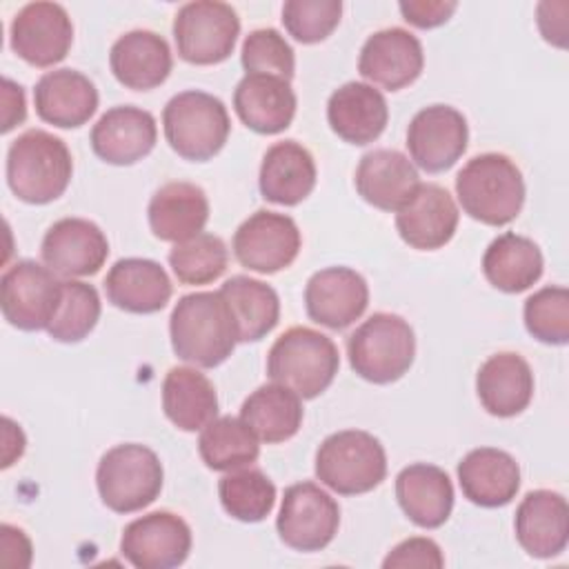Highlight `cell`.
Returning <instances> with one entry per match:
<instances>
[{"label": "cell", "instance_id": "cell-1", "mask_svg": "<svg viewBox=\"0 0 569 569\" xmlns=\"http://www.w3.org/2000/svg\"><path fill=\"white\" fill-rule=\"evenodd\" d=\"M173 353L202 369L222 365L238 342L233 313L220 291L182 296L169 318Z\"/></svg>", "mask_w": 569, "mask_h": 569}, {"label": "cell", "instance_id": "cell-2", "mask_svg": "<svg viewBox=\"0 0 569 569\" xmlns=\"http://www.w3.org/2000/svg\"><path fill=\"white\" fill-rule=\"evenodd\" d=\"M71 173L73 160L69 147L44 129L20 133L7 151V184L22 202H53L67 191Z\"/></svg>", "mask_w": 569, "mask_h": 569}, {"label": "cell", "instance_id": "cell-3", "mask_svg": "<svg viewBox=\"0 0 569 569\" xmlns=\"http://www.w3.org/2000/svg\"><path fill=\"white\" fill-rule=\"evenodd\" d=\"M456 196L467 216L489 227H502L516 220L525 204V180L509 156L480 153L458 171Z\"/></svg>", "mask_w": 569, "mask_h": 569}, {"label": "cell", "instance_id": "cell-4", "mask_svg": "<svg viewBox=\"0 0 569 569\" xmlns=\"http://www.w3.org/2000/svg\"><path fill=\"white\" fill-rule=\"evenodd\" d=\"M340 367L336 342L311 329L291 327L276 338L267 353V373L273 382L284 385L302 400L327 391Z\"/></svg>", "mask_w": 569, "mask_h": 569}, {"label": "cell", "instance_id": "cell-5", "mask_svg": "<svg viewBox=\"0 0 569 569\" xmlns=\"http://www.w3.org/2000/svg\"><path fill=\"white\" fill-rule=\"evenodd\" d=\"M347 356L362 380L373 385L396 382L413 365V329L402 316L378 311L349 336Z\"/></svg>", "mask_w": 569, "mask_h": 569}, {"label": "cell", "instance_id": "cell-6", "mask_svg": "<svg viewBox=\"0 0 569 569\" xmlns=\"http://www.w3.org/2000/svg\"><path fill=\"white\" fill-rule=\"evenodd\" d=\"M169 147L184 160H211L227 142L231 120L220 98L207 91H180L162 109Z\"/></svg>", "mask_w": 569, "mask_h": 569}, {"label": "cell", "instance_id": "cell-7", "mask_svg": "<svg viewBox=\"0 0 569 569\" xmlns=\"http://www.w3.org/2000/svg\"><path fill=\"white\" fill-rule=\"evenodd\" d=\"M316 476L340 496L367 493L387 476L385 447L362 429L336 431L316 451Z\"/></svg>", "mask_w": 569, "mask_h": 569}, {"label": "cell", "instance_id": "cell-8", "mask_svg": "<svg viewBox=\"0 0 569 569\" xmlns=\"http://www.w3.org/2000/svg\"><path fill=\"white\" fill-rule=\"evenodd\" d=\"M162 480L160 458L138 442L111 447L96 469L98 493L116 513H133L149 507L160 496Z\"/></svg>", "mask_w": 569, "mask_h": 569}, {"label": "cell", "instance_id": "cell-9", "mask_svg": "<svg viewBox=\"0 0 569 569\" xmlns=\"http://www.w3.org/2000/svg\"><path fill=\"white\" fill-rule=\"evenodd\" d=\"M238 36L240 18L227 2H187L173 18L178 56L191 64H218L227 60L233 53Z\"/></svg>", "mask_w": 569, "mask_h": 569}, {"label": "cell", "instance_id": "cell-10", "mask_svg": "<svg viewBox=\"0 0 569 569\" xmlns=\"http://www.w3.org/2000/svg\"><path fill=\"white\" fill-rule=\"evenodd\" d=\"M47 264L33 260H18L11 264L0 280V307L4 320L22 331L47 329L53 320L62 280L56 278Z\"/></svg>", "mask_w": 569, "mask_h": 569}, {"label": "cell", "instance_id": "cell-11", "mask_svg": "<svg viewBox=\"0 0 569 569\" xmlns=\"http://www.w3.org/2000/svg\"><path fill=\"white\" fill-rule=\"evenodd\" d=\"M340 507L316 482H296L284 489L276 529L280 540L296 551H320L338 533Z\"/></svg>", "mask_w": 569, "mask_h": 569}, {"label": "cell", "instance_id": "cell-12", "mask_svg": "<svg viewBox=\"0 0 569 569\" xmlns=\"http://www.w3.org/2000/svg\"><path fill=\"white\" fill-rule=\"evenodd\" d=\"M236 260L256 273H276L293 264L300 253L302 236L293 218L258 209L233 233Z\"/></svg>", "mask_w": 569, "mask_h": 569}, {"label": "cell", "instance_id": "cell-13", "mask_svg": "<svg viewBox=\"0 0 569 569\" xmlns=\"http://www.w3.org/2000/svg\"><path fill=\"white\" fill-rule=\"evenodd\" d=\"M191 551V527L173 511H151L131 520L120 538V553L138 569H173Z\"/></svg>", "mask_w": 569, "mask_h": 569}, {"label": "cell", "instance_id": "cell-14", "mask_svg": "<svg viewBox=\"0 0 569 569\" xmlns=\"http://www.w3.org/2000/svg\"><path fill=\"white\" fill-rule=\"evenodd\" d=\"M11 49L31 67H53L67 58L73 42V24L58 2H29L11 20Z\"/></svg>", "mask_w": 569, "mask_h": 569}, {"label": "cell", "instance_id": "cell-15", "mask_svg": "<svg viewBox=\"0 0 569 569\" xmlns=\"http://www.w3.org/2000/svg\"><path fill=\"white\" fill-rule=\"evenodd\" d=\"M467 120L449 104H429L420 109L407 129L409 156L427 173L451 169L467 151Z\"/></svg>", "mask_w": 569, "mask_h": 569}, {"label": "cell", "instance_id": "cell-16", "mask_svg": "<svg viewBox=\"0 0 569 569\" xmlns=\"http://www.w3.org/2000/svg\"><path fill=\"white\" fill-rule=\"evenodd\" d=\"M42 262L62 278H84L102 269L109 256L104 231L87 218L53 222L40 244Z\"/></svg>", "mask_w": 569, "mask_h": 569}, {"label": "cell", "instance_id": "cell-17", "mask_svg": "<svg viewBox=\"0 0 569 569\" xmlns=\"http://www.w3.org/2000/svg\"><path fill=\"white\" fill-rule=\"evenodd\" d=\"M369 305L367 280L349 267L316 271L305 287L307 316L327 329L340 331L353 325Z\"/></svg>", "mask_w": 569, "mask_h": 569}, {"label": "cell", "instance_id": "cell-18", "mask_svg": "<svg viewBox=\"0 0 569 569\" xmlns=\"http://www.w3.org/2000/svg\"><path fill=\"white\" fill-rule=\"evenodd\" d=\"M422 44L402 27H389L371 33L358 58L360 76L389 91L411 84L422 73Z\"/></svg>", "mask_w": 569, "mask_h": 569}, {"label": "cell", "instance_id": "cell-19", "mask_svg": "<svg viewBox=\"0 0 569 569\" xmlns=\"http://www.w3.org/2000/svg\"><path fill=\"white\" fill-rule=\"evenodd\" d=\"M158 140L156 118L140 107L120 104L104 111L91 129L93 153L118 167L133 164L149 156Z\"/></svg>", "mask_w": 569, "mask_h": 569}, {"label": "cell", "instance_id": "cell-20", "mask_svg": "<svg viewBox=\"0 0 569 569\" xmlns=\"http://www.w3.org/2000/svg\"><path fill=\"white\" fill-rule=\"evenodd\" d=\"M458 204L451 193L433 182L416 189L413 198L396 211V229L400 238L420 251L445 247L458 229Z\"/></svg>", "mask_w": 569, "mask_h": 569}, {"label": "cell", "instance_id": "cell-21", "mask_svg": "<svg viewBox=\"0 0 569 569\" xmlns=\"http://www.w3.org/2000/svg\"><path fill=\"white\" fill-rule=\"evenodd\" d=\"M356 191L380 211H400L420 187L416 164L396 149L365 153L356 169Z\"/></svg>", "mask_w": 569, "mask_h": 569}, {"label": "cell", "instance_id": "cell-22", "mask_svg": "<svg viewBox=\"0 0 569 569\" xmlns=\"http://www.w3.org/2000/svg\"><path fill=\"white\" fill-rule=\"evenodd\" d=\"M520 547L533 558H553L569 540V507L562 493L551 489L529 491L513 518Z\"/></svg>", "mask_w": 569, "mask_h": 569}, {"label": "cell", "instance_id": "cell-23", "mask_svg": "<svg viewBox=\"0 0 569 569\" xmlns=\"http://www.w3.org/2000/svg\"><path fill=\"white\" fill-rule=\"evenodd\" d=\"M389 120L385 96L367 82H345L327 102V122L331 131L349 144H369L380 138Z\"/></svg>", "mask_w": 569, "mask_h": 569}, {"label": "cell", "instance_id": "cell-24", "mask_svg": "<svg viewBox=\"0 0 569 569\" xmlns=\"http://www.w3.org/2000/svg\"><path fill=\"white\" fill-rule=\"evenodd\" d=\"M109 67L122 87L149 91L169 78L173 58L162 36L149 29H133L113 42Z\"/></svg>", "mask_w": 569, "mask_h": 569}, {"label": "cell", "instance_id": "cell-25", "mask_svg": "<svg viewBox=\"0 0 569 569\" xmlns=\"http://www.w3.org/2000/svg\"><path fill=\"white\" fill-rule=\"evenodd\" d=\"M296 93L291 82L267 73H247L233 91L238 118L256 133L273 136L284 131L296 116Z\"/></svg>", "mask_w": 569, "mask_h": 569}, {"label": "cell", "instance_id": "cell-26", "mask_svg": "<svg viewBox=\"0 0 569 569\" xmlns=\"http://www.w3.org/2000/svg\"><path fill=\"white\" fill-rule=\"evenodd\" d=\"M33 104L40 120L60 129H73L89 122L96 113L98 89L84 73L62 67L47 71L36 82Z\"/></svg>", "mask_w": 569, "mask_h": 569}, {"label": "cell", "instance_id": "cell-27", "mask_svg": "<svg viewBox=\"0 0 569 569\" xmlns=\"http://www.w3.org/2000/svg\"><path fill=\"white\" fill-rule=\"evenodd\" d=\"M458 482L469 502L496 509L516 498L520 467L511 453L496 447H480L458 462Z\"/></svg>", "mask_w": 569, "mask_h": 569}, {"label": "cell", "instance_id": "cell-28", "mask_svg": "<svg viewBox=\"0 0 569 569\" xmlns=\"http://www.w3.org/2000/svg\"><path fill=\"white\" fill-rule=\"evenodd\" d=\"M476 391L487 413L496 418L518 416L533 398L531 367L513 351L493 353L476 373Z\"/></svg>", "mask_w": 569, "mask_h": 569}, {"label": "cell", "instance_id": "cell-29", "mask_svg": "<svg viewBox=\"0 0 569 569\" xmlns=\"http://www.w3.org/2000/svg\"><path fill=\"white\" fill-rule=\"evenodd\" d=\"M107 300L129 313H156L167 307L173 284L167 271L149 258H122L104 278Z\"/></svg>", "mask_w": 569, "mask_h": 569}, {"label": "cell", "instance_id": "cell-30", "mask_svg": "<svg viewBox=\"0 0 569 569\" xmlns=\"http://www.w3.org/2000/svg\"><path fill=\"white\" fill-rule=\"evenodd\" d=\"M396 498L413 525L422 529H438L451 516L453 485L445 469L416 462L396 476Z\"/></svg>", "mask_w": 569, "mask_h": 569}, {"label": "cell", "instance_id": "cell-31", "mask_svg": "<svg viewBox=\"0 0 569 569\" xmlns=\"http://www.w3.org/2000/svg\"><path fill=\"white\" fill-rule=\"evenodd\" d=\"M147 218L158 240L184 242L202 233L209 220L207 193L193 182H167L151 196Z\"/></svg>", "mask_w": 569, "mask_h": 569}, {"label": "cell", "instance_id": "cell-32", "mask_svg": "<svg viewBox=\"0 0 569 569\" xmlns=\"http://www.w3.org/2000/svg\"><path fill=\"white\" fill-rule=\"evenodd\" d=\"M316 176V162L309 149L296 140H282L264 151L258 187L264 200L293 207L313 191Z\"/></svg>", "mask_w": 569, "mask_h": 569}, {"label": "cell", "instance_id": "cell-33", "mask_svg": "<svg viewBox=\"0 0 569 569\" xmlns=\"http://www.w3.org/2000/svg\"><path fill=\"white\" fill-rule=\"evenodd\" d=\"M542 253L538 244L520 233L507 231L489 242L482 256L485 278L505 293H520L542 276Z\"/></svg>", "mask_w": 569, "mask_h": 569}, {"label": "cell", "instance_id": "cell-34", "mask_svg": "<svg viewBox=\"0 0 569 569\" xmlns=\"http://www.w3.org/2000/svg\"><path fill=\"white\" fill-rule=\"evenodd\" d=\"M164 416L182 431H198L218 416V393L196 367H173L162 380Z\"/></svg>", "mask_w": 569, "mask_h": 569}, {"label": "cell", "instance_id": "cell-35", "mask_svg": "<svg viewBox=\"0 0 569 569\" xmlns=\"http://www.w3.org/2000/svg\"><path fill=\"white\" fill-rule=\"evenodd\" d=\"M302 416L300 396L278 382L258 387L240 407L242 422L260 442L267 445H278L293 438L302 425Z\"/></svg>", "mask_w": 569, "mask_h": 569}, {"label": "cell", "instance_id": "cell-36", "mask_svg": "<svg viewBox=\"0 0 569 569\" xmlns=\"http://www.w3.org/2000/svg\"><path fill=\"white\" fill-rule=\"evenodd\" d=\"M218 291L233 313L238 342H256L278 325L280 298L267 282L249 276H231Z\"/></svg>", "mask_w": 569, "mask_h": 569}, {"label": "cell", "instance_id": "cell-37", "mask_svg": "<svg viewBox=\"0 0 569 569\" xmlns=\"http://www.w3.org/2000/svg\"><path fill=\"white\" fill-rule=\"evenodd\" d=\"M202 462L213 471H233L249 467L260 456V440L242 418L222 416L202 427L198 438Z\"/></svg>", "mask_w": 569, "mask_h": 569}, {"label": "cell", "instance_id": "cell-38", "mask_svg": "<svg viewBox=\"0 0 569 569\" xmlns=\"http://www.w3.org/2000/svg\"><path fill=\"white\" fill-rule=\"evenodd\" d=\"M222 509L240 522L264 520L276 505V485L260 469L227 471L218 482Z\"/></svg>", "mask_w": 569, "mask_h": 569}, {"label": "cell", "instance_id": "cell-39", "mask_svg": "<svg viewBox=\"0 0 569 569\" xmlns=\"http://www.w3.org/2000/svg\"><path fill=\"white\" fill-rule=\"evenodd\" d=\"M229 264V251L220 236L198 233L169 251V267L180 284H209L218 280Z\"/></svg>", "mask_w": 569, "mask_h": 569}, {"label": "cell", "instance_id": "cell-40", "mask_svg": "<svg viewBox=\"0 0 569 569\" xmlns=\"http://www.w3.org/2000/svg\"><path fill=\"white\" fill-rule=\"evenodd\" d=\"M100 296L93 284L80 280H62V296L47 331L58 342H80L100 320Z\"/></svg>", "mask_w": 569, "mask_h": 569}, {"label": "cell", "instance_id": "cell-41", "mask_svg": "<svg viewBox=\"0 0 569 569\" xmlns=\"http://www.w3.org/2000/svg\"><path fill=\"white\" fill-rule=\"evenodd\" d=\"M525 327L545 345H567L569 340V291L565 287H542L525 300Z\"/></svg>", "mask_w": 569, "mask_h": 569}, {"label": "cell", "instance_id": "cell-42", "mask_svg": "<svg viewBox=\"0 0 569 569\" xmlns=\"http://www.w3.org/2000/svg\"><path fill=\"white\" fill-rule=\"evenodd\" d=\"M240 62L247 73L278 76L291 82L296 71V56L291 44L278 29H256L251 31L240 49Z\"/></svg>", "mask_w": 569, "mask_h": 569}, {"label": "cell", "instance_id": "cell-43", "mask_svg": "<svg viewBox=\"0 0 569 569\" xmlns=\"http://www.w3.org/2000/svg\"><path fill=\"white\" fill-rule=\"evenodd\" d=\"M340 16V0H287L282 4V24L302 44H316L329 38Z\"/></svg>", "mask_w": 569, "mask_h": 569}, {"label": "cell", "instance_id": "cell-44", "mask_svg": "<svg viewBox=\"0 0 569 569\" xmlns=\"http://www.w3.org/2000/svg\"><path fill=\"white\" fill-rule=\"evenodd\" d=\"M442 565H445V556L438 542L422 536L398 542L382 560L385 569H405V567L440 569Z\"/></svg>", "mask_w": 569, "mask_h": 569}, {"label": "cell", "instance_id": "cell-45", "mask_svg": "<svg viewBox=\"0 0 569 569\" xmlns=\"http://www.w3.org/2000/svg\"><path fill=\"white\" fill-rule=\"evenodd\" d=\"M402 18L418 29H433L445 24L458 9L456 0H409L398 4Z\"/></svg>", "mask_w": 569, "mask_h": 569}, {"label": "cell", "instance_id": "cell-46", "mask_svg": "<svg viewBox=\"0 0 569 569\" xmlns=\"http://www.w3.org/2000/svg\"><path fill=\"white\" fill-rule=\"evenodd\" d=\"M567 2H540L538 4V27L547 42L556 47H567Z\"/></svg>", "mask_w": 569, "mask_h": 569}, {"label": "cell", "instance_id": "cell-47", "mask_svg": "<svg viewBox=\"0 0 569 569\" xmlns=\"http://www.w3.org/2000/svg\"><path fill=\"white\" fill-rule=\"evenodd\" d=\"M0 538H2V562L7 567L20 569L31 565V540L22 529L4 522L0 527Z\"/></svg>", "mask_w": 569, "mask_h": 569}, {"label": "cell", "instance_id": "cell-48", "mask_svg": "<svg viewBox=\"0 0 569 569\" xmlns=\"http://www.w3.org/2000/svg\"><path fill=\"white\" fill-rule=\"evenodd\" d=\"M2 133L11 131L16 124L24 122L27 107H24V91L13 80H2Z\"/></svg>", "mask_w": 569, "mask_h": 569}, {"label": "cell", "instance_id": "cell-49", "mask_svg": "<svg viewBox=\"0 0 569 569\" xmlns=\"http://www.w3.org/2000/svg\"><path fill=\"white\" fill-rule=\"evenodd\" d=\"M2 438H4V447H2V467H11L22 453H24V433L20 429V425H16L11 418H2Z\"/></svg>", "mask_w": 569, "mask_h": 569}]
</instances>
